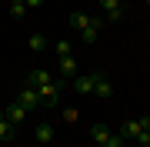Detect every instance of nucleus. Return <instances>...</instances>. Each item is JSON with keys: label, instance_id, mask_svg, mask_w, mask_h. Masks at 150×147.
Wrapping results in <instances>:
<instances>
[{"label": "nucleus", "instance_id": "nucleus-3", "mask_svg": "<svg viewBox=\"0 0 150 147\" xmlns=\"http://www.w3.org/2000/svg\"><path fill=\"white\" fill-rule=\"evenodd\" d=\"M17 104H20V107H23V110L30 114V110H33V107L40 104V94H37V87H23L20 94H17Z\"/></svg>", "mask_w": 150, "mask_h": 147}, {"label": "nucleus", "instance_id": "nucleus-4", "mask_svg": "<svg viewBox=\"0 0 150 147\" xmlns=\"http://www.w3.org/2000/svg\"><path fill=\"white\" fill-rule=\"evenodd\" d=\"M40 94V104H60V84H43V87H37Z\"/></svg>", "mask_w": 150, "mask_h": 147}, {"label": "nucleus", "instance_id": "nucleus-2", "mask_svg": "<svg viewBox=\"0 0 150 147\" xmlns=\"http://www.w3.org/2000/svg\"><path fill=\"white\" fill-rule=\"evenodd\" d=\"M93 94H97L100 100L113 97V84L107 80V74H103V70H93Z\"/></svg>", "mask_w": 150, "mask_h": 147}, {"label": "nucleus", "instance_id": "nucleus-11", "mask_svg": "<svg viewBox=\"0 0 150 147\" xmlns=\"http://www.w3.org/2000/svg\"><path fill=\"white\" fill-rule=\"evenodd\" d=\"M77 70H80V64H77L74 54H70V57H60V74H64V77H74Z\"/></svg>", "mask_w": 150, "mask_h": 147}, {"label": "nucleus", "instance_id": "nucleus-9", "mask_svg": "<svg viewBox=\"0 0 150 147\" xmlns=\"http://www.w3.org/2000/svg\"><path fill=\"white\" fill-rule=\"evenodd\" d=\"M13 134H17V127L7 120V114H4V107H0V141H13Z\"/></svg>", "mask_w": 150, "mask_h": 147}, {"label": "nucleus", "instance_id": "nucleus-1", "mask_svg": "<svg viewBox=\"0 0 150 147\" xmlns=\"http://www.w3.org/2000/svg\"><path fill=\"white\" fill-rule=\"evenodd\" d=\"M97 4H100L107 23H120L123 20V4H120V0H97Z\"/></svg>", "mask_w": 150, "mask_h": 147}, {"label": "nucleus", "instance_id": "nucleus-16", "mask_svg": "<svg viewBox=\"0 0 150 147\" xmlns=\"http://www.w3.org/2000/svg\"><path fill=\"white\" fill-rule=\"evenodd\" d=\"M134 141H137L140 147H150V131H140V134L134 137Z\"/></svg>", "mask_w": 150, "mask_h": 147}, {"label": "nucleus", "instance_id": "nucleus-6", "mask_svg": "<svg viewBox=\"0 0 150 147\" xmlns=\"http://www.w3.org/2000/svg\"><path fill=\"white\" fill-rule=\"evenodd\" d=\"M140 131H144V127H140V120H123V124H120V131H117V137L127 144V141H134Z\"/></svg>", "mask_w": 150, "mask_h": 147}, {"label": "nucleus", "instance_id": "nucleus-22", "mask_svg": "<svg viewBox=\"0 0 150 147\" xmlns=\"http://www.w3.org/2000/svg\"><path fill=\"white\" fill-rule=\"evenodd\" d=\"M147 4H150V0H147Z\"/></svg>", "mask_w": 150, "mask_h": 147}, {"label": "nucleus", "instance_id": "nucleus-19", "mask_svg": "<svg viewBox=\"0 0 150 147\" xmlns=\"http://www.w3.org/2000/svg\"><path fill=\"white\" fill-rule=\"evenodd\" d=\"M140 127H144V131H150V117H140Z\"/></svg>", "mask_w": 150, "mask_h": 147}, {"label": "nucleus", "instance_id": "nucleus-7", "mask_svg": "<svg viewBox=\"0 0 150 147\" xmlns=\"http://www.w3.org/2000/svg\"><path fill=\"white\" fill-rule=\"evenodd\" d=\"M43 84H54V74H50V70H33V74H27V87H43Z\"/></svg>", "mask_w": 150, "mask_h": 147}, {"label": "nucleus", "instance_id": "nucleus-5", "mask_svg": "<svg viewBox=\"0 0 150 147\" xmlns=\"http://www.w3.org/2000/svg\"><path fill=\"white\" fill-rule=\"evenodd\" d=\"M4 114H7V120H10L13 127H20L23 120H27V110H23L17 100H10V104H7V107H4Z\"/></svg>", "mask_w": 150, "mask_h": 147}, {"label": "nucleus", "instance_id": "nucleus-12", "mask_svg": "<svg viewBox=\"0 0 150 147\" xmlns=\"http://www.w3.org/2000/svg\"><path fill=\"white\" fill-rule=\"evenodd\" d=\"M33 137H37V144H50L54 141V127L50 124H37L33 127Z\"/></svg>", "mask_w": 150, "mask_h": 147}, {"label": "nucleus", "instance_id": "nucleus-10", "mask_svg": "<svg viewBox=\"0 0 150 147\" xmlns=\"http://www.w3.org/2000/svg\"><path fill=\"white\" fill-rule=\"evenodd\" d=\"M70 30H77V33H83L87 27H90V17H87V13H70Z\"/></svg>", "mask_w": 150, "mask_h": 147}, {"label": "nucleus", "instance_id": "nucleus-18", "mask_svg": "<svg viewBox=\"0 0 150 147\" xmlns=\"http://www.w3.org/2000/svg\"><path fill=\"white\" fill-rule=\"evenodd\" d=\"M37 7H43V0H27V10H37Z\"/></svg>", "mask_w": 150, "mask_h": 147}, {"label": "nucleus", "instance_id": "nucleus-21", "mask_svg": "<svg viewBox=\"0 0 150 147\" xmlns=\"http://www.w3.org/2000/svg\"><path fill=\"white\" fill-rule=\"evenodd\" d=\"M117 147H127V144H117Z\"/></svg>", "mask_w": 150, "mask_h": 147}, {"label": "nucleus", "instance_id": "nucleus-14", "mask_svg": "<svg viewBox=\"0 0 150 147\" xmlns=\"http://www.w3.org/2000/svg\"><path fill=\"white\" fill-rule=\"evenodd\" d=\"M47 47V37H43V33H33L30 37V50H43Z\"/></svg>", "mask_w": 150, "mask_h": 147}, {"label": "nucleus", "instance_id": "nucleus-17", "mask_svg": "<svg viewBox=\"0 0 150 147\" xmlns=\"http://www.w3.org/2000/svg\"><path fill=\"white\" fill-rule=\"evenodd\" d=\"M77 117H80V114H77V110H74V107H67V110H64V120H67V124H74V120H77Z\"/></svg>", "mask_w": 150, "mask_h": 147}, {"label": "nucleus", "instance_id": "nucleus-8", "mask_svg": "<svg viewBox=\"0 0 150 147\" xmlns=\"http://www.w3.org/2000/svg\"><path fill=\"white\" fill-rule=\"evenodd\" d=\"M74 90H77V94H93V70L77 77V80H74Z\"/></svg>", "mask_w": 150, "mask_h": 147}, {"label": "nucleus", "instance_id": "nucleus-13", "mask_svg": "<svg viewBox=\"0 0 150 147\" xmlns=\"http://www.w3.org/2000/svg\"><path fill=\"white\" fill-rule=\"evenodd\" d=\"M54 50H57V57H70L74 54V44H70V40H57Z\"/></svg>", "mask_w": 150, "mask_h": 147}, {"label": "nucleus", "instance_id": "nucleus-20", "mask_svg": "<svg viewBox=\"0 0 150 147\" xmlns=\"http://www.w3.org/2000/svg\"><path fill=\"white\" fill-rule=\"evenodd\" d=\"M10 4H27V0H10Z\"/></svg>", "mask_w": 150, "mask_h": 147}, {"label": "nucleus", "instance_id": "nucleus-15", "mask_svg": "<svg viewBox=\"0 0 150 147\" xmlns=\"http://www.w3.org/2000/svg\"><path fill=\"white\" fill-rule=\"evenodd\" d=\"M7 10H10V17H27V4H10Z\"/></svg>", "mask_w": 150, "mask_h": 147}]
</instances>
